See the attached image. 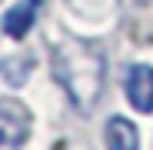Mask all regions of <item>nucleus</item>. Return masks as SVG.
I'll list each match as a JSON object with an SVG mask.
<instances>
[{
	"instance_id": "nucleus-2",
	"label": "nucleus",
	"mask_w": 153,
	"mask_h": 150,
	"mask_svg": "<svg viewBox=\"0 0 153 150\" xmlns=\"http://www.w3.org/2000/svg\"><path fill=\"white\" fill-rule=\"evenodd\" d=\"M30 137V113L23 104L4 100L0 104V150H13L23 147Z\"/></svg>"
},
{
	"instance_id": "nucleus-1",
	"label": "nucleus",
	"mask_w": 153,
	"mask_h": 150,
	"mask_svg": "<svg viewBox=\"0 0 153 150\" xmlns=\"http://www.w3.org/2000/svg\"><path fill=\"white\" fill-rule=\"evenodd\" d=\"M53 77L70 97V104L80 113H90L97 107L100 93H103V80H107L103 50L83 37H63L53 54Z\"/></svg>"
},
{
	"instance_id": "nucleus-4",
	"label": "nucleus",
	"mask_w": 153,
	"mask_h": 150,
	"mask_svg": "<svg viewBox=\"0 0 153 150\" xmlns=\"http://www.w3.org/2000/svg\"><path fill=\"white\" fill-rule=\"evenodd\" d=\"M40 13V0H17V4L4 13V34L20 40V37H27V30L33 27V20Z\"/></svg>"
},
{
	"instance_id": "nucleus-3",
	"label": "nucleus",
	"mask_w": 153,
	"mask_h": 150,
	"mask_svg": "<svg viewBox=\"0 0 153 150\" xmlns=\"http://www.w3.org/2000/svg\"><path fill=\"white\" fill-rule=\"evenodd\" d=\"M126 100L140 113H153V67L137 63L126 73Z\"/></svg>"
},
{
	"instance_id": "nucleus-6",
	"label": "nucleus",
	"mask_w": 153,
	"mask_h": 150,
	"mask_svg": "<svg viewBox=\"0 0 153 150\" xmlns=\"http://www.w3.org/2000/svg\"><path fill=\"white\" fill-rule=\"evenodd\" d=\"M30 67H33V63H30L27 57H20V60H13V57H10V60H4V63H0V73H4V77H7L13 87H20L23 80H27Z\"/></svg>"
},
{
	"instance_id": "nucleus-5",
	"label": "nucleus",
	"mask_w": 153,
	"mask_h": 150,
	"mask_svg": "<svg viewBox=\"0 0 153 150\" xmlns=\"http://www.w3.org/2000/svg\"><path fill=\"white\" fill-rule=\"evenodd\" d=\"M103 137H107L110 150H137L140 147V130H137V123L126 120V117H110Z\"/></svg>"
},
{
	"instance_id": "nucleus-7",
	"label": "nucleus",
	"mask_w": 153,
	"mask_h": 150,
	"mask_svg": "<svg viewBox=\"0 0 153 150\" xmlns=\"http://www.w3.org/2000/svg\"><path fill=\"white\" fill-rule=\"evenodd\" d=\"M70 4H73L76 13H83V17H103V13L113 10L117 0H70Z\"/></svg>"
}]
</instances>
